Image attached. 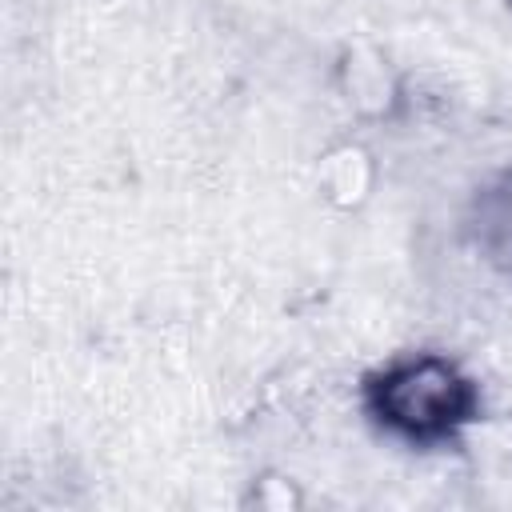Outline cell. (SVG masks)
I'll return each mask as SVG.
<instances>
[{"mask_svg":"<svg viewBox=\"0 0 512 512\" xmlns=\"http://www.w3.org/2000/svg\"><path fill=\"white\" fill-rule=\"evenodd\" d=\"M364 408L396 440L440 448L480 416V388L448 356L420 352L376 368L364 380Z\"/></svg>","mask_w":512,"mask_h":512,"instance_id":"1","label":"cell"},{"mask_svg":"<svg viewBox=\"0 0 512 512\" xmlns=\"http://www.w3.org/2000/svg\"><path fill=\"white\" fill-rule=\"evenodd\" d=\"M468 232L472 244L484 252V260L496 264L504 276H512V172L496 176L488 188L476 192Z\"/></svg>","mask_w":512,"mask_h":512,"instance_id":"2","label":"cell"}]
</instances>
